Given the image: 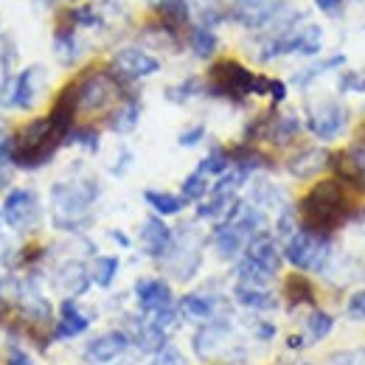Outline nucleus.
<instances>
[{
	"label": "nucleus",
	"instance_id": "f257e3e1",
	"mask_svg": "<svg viewBox=\"0 0 365 365\" xmlns=\"http://www.w3.org/2000/svg\"><path fill=\"white\" fill-rule=\"evenodd\" d=\"M101 197L98 180L82 172V175H68L51 185V220L59 230L88 228L93 222V205Z\"/></svg>",
	"mask_w": 365,
	"mask_h": 365
},
{
	"label": "nucleus",
	"instance_id": "f03ea898",
	"mask_svg": "<svg viewBox=\"0 0 365 365\" xmlns=\"http://www.w3.org/2000/svg\"><path fill=\"white\" fill-rule=\"evenodd\" d=\"M301 228L318 230V233H331L340 225L349 222L351 217V200L340 180H320L315 182L307 197L301 200L298 208Z\"/></svg>",
	"mask_w": 365,
	"mask_h": 365
},
{
	"label": "nucleus",
	"instance_id": "7ed1b4c3",
	"mask_svg": "<svg viewBox=\"0 0 365 365\" xmlns=\"http://www.w3.org/2000/svg\"><path fill=\"white\" fill-rule=\"evenodd\" d=\"M65 143V135L53 127L51 118H37L17 133L6 135L9 163L20 169H43L48 160H53L56 149Z\"/></svg>",
	"mask_w": 365,
	"mask_h": 365
},
{
	"label": "nucleus",
	"instance_id": "20e7f679",
	"mask_svg": "<svg viewBox=\"0 0 365 365\" xmlns=\"http://www.w3.org/2000/svg\"><path fill=\"white\" fill-rule=\"evenodd\" d=\"M205 91L211 93V96H217V98L242 104L247 96H267L270 79L247 71L236 59H220V62H214V68L208 73Z\"/></svg>",
	"mask_w": 365,
	"mask_h": 365
},
{
	"label": "nucleus",
	"instance_id": "39448f33",
	"mask_svg": "<svg viewBox=\"0 0 365 365\" xmlns=\"http://www.w3.org/2000/svg\"><path fill=\"white\" fill-rule=\"evenodd\" d=\"M284 259L301 273H320L331 262V236L298 228L284 242Z\"/></svg>",
	"mask_w": 365,
	"mask_h": 365
},
{
	"label": "nucleus",
	"instance_id": "423d86ee",
	"mask_svg": "<svg viewBox=\"0 0 365 365\" xmlns=\"http://www.w3.org/2000/svg\"><path fill=\"white\" fill-rule=\"evenodd\" d=\"M79 113H98L124 98V79L113 71H91L79 82H73Z\"/></svg>",
	"mask_w": 365,
	"mask_h": 365
},
{
	"label": "nucleus",
	"instance_id": "0eeeda50",
	"mask_svg": "<svg viewBox=\"0 0 365 365\" xmlns=\"http://www.w3.org/2000/svg\"><path fill=\"white\" fill-rule=\"evenodd\" d=\"M166 262V273L175 281H191L200 264H202V242L191 228H180L172 239L169 253L163 256Z\"/></svg>",
	"mask_w": 365,
	"mask_h": 365
},
{
	"label": "nucleus",
	"instance_id": "6e6552de",
	"mask_svg": "<svg viewBox=\"0 0 365 365\" xmlns=\"http://www.w3.org/2000/svg\"><path fill=\"white\" fill-rule=\"evenodd\" d=\"M351 113L337 98H323L307 107V130L320 140H334L349 130Z\"/></svg>",
	"mask_w": 365,
	"mask_h": 365
},
{
	"label": "nucleus",
	"instance_id": "1a4fd4ad",
	"mask_svg": "<svg viewBox=\"0 0 365 365\" xmlns=\"http://www.w3.org/2000/svg\"><path fill=\"white\" fill-rule=\"evenodd\" d=\"M3 222L11 230H29L40 222V197L31 188H11L3 200Z\"/></svg>",
	"mask_w": 365,
	"mask_h": 365
},
{
	"label": "nucleus",
	"instance_id": "9d476101",
	"mask_svg": "<svg viewBox=\"0 0 365 365\" xmlns=\"http://www.w3.org/2000/svg\"><path fill=\"white\" fill-rule=\"evenodd\" d=\"M160 71V59L149 51L138 46H127V48H118L113 53V73L124 82H138V79H146L152 73Z\"/></svg>",
	"mask_w": 365,
	"mask_h": 365
},
{
	"label": "nucleus",
	"instance_id": "9b49d317",
	"mask_svg": "<svg viewBox=\"0 0 365 365\" xmlns=\"http://www.w3.org/2000/svg\"><path fill=\"white\" fill-rule=\"evenodd\" d=\"M135 301L143 315H163L175 309L172 287L163 278H140L135 284Z\"/></svg>",
	"mask_w": 365,
	"mask_h": 365
},
{
	"label": "nucleus",
	"instance_id": "f8f14e48",
	"mask_svg": "<svg viewBox=\"0 0 365 365\" xmlns=\"http://www.w3.org/2000/svg\"><path fill=\"white\" fill-rule=\"evenodd\" d=\"M233 340V326H230L228 315L217 320H208L202 323V329L194 334V354L197 357H214L220 351L228 349V343Z\"/></svg>",
	"mask_w": 365,
	"mask_h": 365
},
{
	"label": "nucleus",
	"instance_id": "ddd939ff",
	"mask_svg": "<svg viewBox=\"0 0 365 365\" xmlns=\"http://www.w3.org/2000/svg\"><path fill=\"white\" fill-rule=\"evenodd\" d=\"M130 346H133V340H130L127 331H118V329H115V331H104V334L93 337L91 343H88L85 357H88V363H93V365H110V363H115Z\"/></svg>",
	"mask_w": 365,
	"mask_h": 365
},
{
	"label": "nucleus",
	"instance_id": "4468645a",
	"mask_svg": "<svg viewBox=\"0 0 365 365\" xmlns=\"http://www.w3.org/2000/svg\"><path fill=\"white\" fill-rule=\"evenodd\" d=\"M43 85H46V68L31 65V68L20 71V73L14 76V85H11V107H17V110H31V104L37 101Z\"/></svg>",
	"mask_w": 365,
	"mask_h": 365
},
{
	"label": "nucleus",
	"instance_id": "2eb2a0df",
	"mask_svg": "<svg viewBox=\"0 0 365 365\" xmlns=\"http://www.w3.org/2000/svg\"><path fill=\"white\" fill-rule=\"evenodd\" d=\"M140 250L149 256V259H163L172 247V239H175V230L169 228L160 217H146L143 225H140Z\"/></svg>",
	"mask_w": 365,
	"mask_h": 365
},
{
	"label": "nucleus",
	"instance_id": "dca6fc26",
	"mask_svg": "<svg viewBox=\"0 0 365 365\" xmlns=\"http://www.w3.org/2000/svg\"><path fill=\"white\" fill-rule=\"evenodd\" d=\"M301 130H304V124H301V118L295 113H287V115H275L273 113V115L259 121V135L267 138L273 146L292 143L295 138L301 135Z\"/></svg>",
	"mask_w": 365,
	"mask_h": 365
},
{
	"label": "nucleus",
	"instance_id": "f3484780",
	"mask_svg": "<svg viewBox=\"0 0 365 365\" xmlns=\"http://www.w3.org/2000/svg\"><path fill=\"white\" fill-rule=\"evenodd\" d=\"M222 298L220 295H211V292H188L180 301V312L188 320H200V323H208V320L225 318L222 312Z\"/></svg>",
	"mask_w": 365,
	"mask_h": 365
},
{
	"label": "nucleus",
	"instance_id": "a211bd4d",
	"mask_svg": "<svg viewBox=\"0 0 365 365\" xmlns=\"http://www.w3.org/2000/svg\"><path fill=\"white\" fill-rule=\"evenodd\" d=\"M233 301H236L242 309H247V312H256V315L278 309V298H275V292L270 289V287H250V284H236V287H233Z\"/></svg>",
	"mask_w": 365,
	"mask_h": 365
},
{
	"label": "nucleus",
	"instance_id": "6ab92c4d",
	"mask_svg": "<svg viewBox=\"0 0 365 365\" xmlns=\"http://www.w3.org/2000/svg\"><path fill=\"white\" fill-rule=\"evenodd\" d=\"M287 169L292 178L298 180H307V178H315L323 169H329V152L320 149V146H309V149H301L298 155H292L287 160Z\"/></svg>",
	"mask_w": 365,
	"mask_h": 365
},
{
	"label": "nucleus",
	"instance_id": "aec40b11",
	"mask_svg": "<svg viewBox=\"0 0 365 365\" xmlns=\"http://www.w3.org/2000/svg\"><path fill=\"white\" fill-rule=\"evenodd\" d=\"M91 284H93L91 270H88L82 262H68V264H62V267L56 270V287H59L65 295H71V298L85 295V292L91 289Z\"/></svg>",
	"mask_w": 365,
	"mask_h": 365
},
{
	"label": "nucleus",
	"instance_id": "412c9836",
	"mask_svg": "<svg viewBox=\"0 0 365 365\" xmlns=\"http://www.w3.org/2000/svg\"><path fill=\"white\" fill-rule=\"evenodd\" d=\"M88 326H91V318L79 309V304L73 301V298H68V301H62V307H59V320H56V331H53V337H79V334H85L88 331Z\"/></svg>",
	"mask_w": 365,
	"mask_h": 365
},
{
	"label": "nucleus",
	"instance_id": "4be33fe9",
	"mask_svg": "<svg viewBox=\"0 0 365 365\" xmlns=\"http://www.w3.org/2000/svg\"><path fill=\"white\" fill-rule=\"evenodd\" d=\"M155 11H158L160 29H166L175 37L191 23V6H188V0H160L155 6Z\"/></svg>",
	"mask_w": 365,
	"mask_h": 365
},
{
	"label": "nucleus",
	"instance_id": "5701e85b",
	"mask_svg": "<svg viewBox=\"0 0 365 365\" xmlns=\"http://www.w3.org/2000/svg\"><path fill=\"white\" fill-rule=\"evenodd\" d=\"M138 121H140V101L133 98V96L121 98V101L113 107V113L107 115V127H110L115 135H130L138 127Z\"/></svg>",
	"mask_w": 365,
	"mask_h": 365
},
{
	"label": "nucleus",
	"instance_id": "b1692460",
	"mask_svg": "<svg viewBox=\"0 0 365 365\" xmlns=\"http://www.w3.org/2000/svg\"><path fill=\"white\" fill-rule=\"evenodd\" d=\"M143 200L146 205L158 214V217H175L185 208V200L180 194H172V191H160V188H146L143 191Z\"/></svg>",
	"mask_w": 365,
	"mask_h": 365
},
{
	"label": "nucleus",
	"instance_id": "393cba45",
	"mask_svg": "<svg viewBox=\"0 0 365 365\" xmlns=\"http://www.w3.org/2000/svg\"><path fill=\"white\" fill-rule=\"evenodd\" d=\"M250 202H253L256 208H262L264 214H267V211H281V208H287L284 191L267 180H256L253 191H250Z\"/></svg>",
	"mask_w": 365,
	"mask_h": 365
},
{
	"label": "nucleus",
	"instance_id": "a878e982",
	"mask_svg": "<svg viewBox=\"0 0 365 365\" xmlns=\"http://www.w3.org/2000/svg\"><path fill=\"white\" fill-rule=\"evenodd\" d=\"M188 48L194 51V56L211 59L217 53V48H220V37H217V31L211 26H202L200 23V26L188 29Z\"/></svg>",
	"mask_w": 365,
	"mask_h": 365
},
{
	"label": "nucleus",
	"instance_id": "bb28decb",
	"mask_svg": "<svg viewBox=\"0 0 365 365\" xmlns=\"http://www.w3.org/2000/svg\"><path fill=\"white\" fill-rule=\"evenodd\" d=\"M53 53L59 59V65H73L82 53V46H79V37H76V29L71 26H62L53 37Z\"/></svg>",
	"mask_w": 365,
	"mask_h": 365
},
{
	"label": "nucleus",
	"instance_id": "cd10ccee",
	"mask_svg": "<svg viewBox=\"0 0 365 365\" xmlns=\"http://www.w3.org/2000/svg\"><path fill=\"white\" fill-rule=\"evenodd\" d=\"M340 65H346V56L343 53H334V56H329V59H320V62H312L309 68H304V71H298L295 73V85L298 88H307V85H312L318 76H323V73H329V71H337Z\"/></svg>",
	"mask_w": 365,
	"mask_h": 365
},
{
	"label": "nucleus",
	"instance_id": "c85d7f7f",
	"mask_svg": "<svg viewBox=\"0 0 365 365\" xmlns=\"http://www.w3.org/2000/svg\"><path fill=\"white\" fill-rule=\"evenodd\" d=\"M230 166H233V158H230L228 149H222V146H214L202 160H200V172L205 175V178H222L225 172H228Z\"/></svg>",
	"mask_w": 365,
	"mask_h": 365
},
{
	"label": "nucleus",
	"instance_id": "c756f323",
	"mask_svg": "<svg viewBox=\"0 0 365 365\" xmlns=\"http://www.w3.org/2000/svg\"><path fill=\"white\" fill-rule=\"evenodd\" d=\"M334 329V318L323 309H312L309 318H307V334H304V343H320L323 337H329Z\"/></svg>",
	"mask_w": 365,
	"mask_h": 365
},
{
	"label": "nucleus",
	"instance_id": "7c9ffc66",
	"mask_svg": "<svg viewBox=\"0 0 365 365\" xmlns=\"http://www.w3.org/2000/svg\"><path fill=\"white\" fill-rule=\"evenodd\" d=\"M211 191V178H205L200 169H194L180 185V197L185 202H202Z\"/></svg>",
	"mask_w": 365,
	"mask_h": 365
},
{
	"label": "nucleus",
	"instance_id": "2f4dec72",
	"mask_svg": "<svg viewBox=\"0 0 365 365\" xmlns=\"http://www.w3.org/2000/svg\"><path fill=\"white\" fill-rule=\"evenodd\" d=\"M118 259L115 256H98L96 262H93V267H91V278H93V284H98L101 289H107L113 281H115V275H118Z\"/></svg>",
	"mask_w": 365,
	"mask_h": 365
},
{
	"label": "nucleus",
	"instance_id": "473e14b6",
	"mask_svg": "<svg viewBox=\"0 0 365 365\" xmlns=\"http://www.w3.org/2000/svg\"><path fill=\"white\" fill-rule=\"evenodd\" d=\"M287 301H289V307H301V304H312V287H309V281L307 278H301V275H289L287 278Z\"/></svg>",
	"mask_w": 365,
	"mask_h": 365
},
{
	"label": "nucleus",
	"instance_id": "72a5a7b5",
	"mask_svg": "<svg viewBox=\"0 0 365 365\" xmlns=\"http://www.w3.org/2000/svg\"><path fill=\"white\" fill-rule=\"evenodd\" d=\"M202 91H205V85H202L197 76H188V79H182L180 85L169 88V91H166V98L175 101V104H182V101H188V98H197Z\"/></svg>",
	"mask_w": 365,
	"mask_h": 365
},
{
	"label": "nucleus",
	"instance_id": "f704fd0d",
	"mask_svg": "<svg viewBox=\"0 0 365 365\" xmlns=\"http://www.w3.org/2000/svg\"><path fill=\"white\" fill-rule=\"evenodd\" d=\"M65 143H76V146H82L85 152H98L101 135H98L96 127H73L71 135L65 138Z\"/></svg>",
	"mask_w": 365,
	"mask_h": 365
},
{
	"label": "nucleus",
	"instance_id": "c9c22d12",
	"mask_svg": "<svg viewBox=\"0 0 365 365\" xmlns=\"http://www.w3.org/2000/svg\"><path fill=\"white\" fill-rule=\"evenodd\" d=\"M152 365H188V360L180 354V349L178 346H163V349H158L155 354H152Z\"/></svg>",
	"mask_w": 365,
	"mask_h": 365
},
{
	"label": "nucleus",
	"instance_id": "e433bc0d",
	"mask_svg": "<svg viewBox=\"0 0 365 365\" xmlns=\"http://www.w3.org/2000/svg\"><path fill=\"white\" fill-rule=\"evenodd\" d=\"M14 62H17V48H14V40L3 34V37H0V71H3V76H6V73H11Z\"/></svg>",
	"mask_w": 365,
	"mask_h": 365
},
{
	"label": "nucleus",
	"instance_id": "4c0bfd02",
	"mask_svg": "<svg viewBox=\"0 0 365 365\" xmlns=\"http://www.w3.org/2000/svg\"><path fill=\"white\" fill-rule=\"evenodd\" d=\"M326 365H365V349H351V351H334Z\"/></svg>",
	"mask_w": 365,
	"mask_h": 365
},
{
	"label": "nucleus",
	"instance_id": "58836bf2",
	"mask_svg": "<svg viewBox=\"0 0 365 365\" xmlns=\"http://www.w3.org/2000/svg\"><path fill=\"white\" fill-rule=\"evenodd\" d=\"M346 312L351 320H365V289H357L349 295V304H346Z\"/></svg>",
	"mask_w": 365,
	"mask_h": 365
},
{
	"label": "nucleus",
	"instance_id": "ea45409f",
	"mask_svg": "<svg viewBox=\"0 0 365 365\" xmlns=\"http://www.w3.org/2000/svg\"><path fill=\"white\" fill-rule=\"evenodd\" d=\"M337 85H340V93H365V76L363 73H343Z\"/></svg>",
	"mask_w": 365,
	"mask_h": 365
},
{
	"label": "nucleus",
	"instance_id": "a19ab883",
	"mask_svg": "<svg viewBox=\"0 0 365 365\" xmlns=\"http://www.w3.org/2000/svg\"><path fill=\"white\" fill-rule=\"evenodd\" d=\"M202 138H205V127L202 124H194V127H185L180 135H178V143L180 146H197Z\"/></svg>",
	"mask_w": 365,
	"mask_h": 365
},
{
	"label": "nucleus",
	"instance_id": "79ce46f5",
	"mask_svg": "<svg viewBox=\"0 0 365 365\" xmlns=\"http://www.w3.org/2000/svg\"><path fill=\"white\" fill-rule=\"evenodd\" d=\"M250 329H253V337H259V340H273L275 337V326L267 320H250Z\"/></svg>",
	"mask_w": 365,
	"mask_h": 365
},
{
	"label": "nucleus",
	"instance_id": "37998d69",
	"mask_svg": "<svg viewBox=\"0 0 365 365\" xmlns=\"http://www.w3.org/2000/svg\"><path fill=\"white\" fill-rule=\"evenodd\" d=\"M343 6H346V0H315V9H320V11L329 14V17L343 14Z\"/></svg>",
	"mask_w": 365,
	"mask_h": 365
},
{
	"label": "nucleus",
	"instance_id": "c03bdc74",
	"mask_svg": "<svg viewBox=\"0 0 365 365\" xmlns=\"http://www.w3.org/2000/svg\"><path fill=\"white\" fill-rule=\"evenodd\" d=\"M6 365H31V357H29L23 349L11 346V349H9V354H6Z\"/></svg>",
	"mask_w": 365,
	"mask_h": 365
},
{
	"label": "nucleus",
	"instance_id": "a18cd8bd",
	"mask_svg": "<svg viewBox=\"0 0 365 365\" xmlns=\"http://www.w3.org/2000/svg\"><path fill=\"white\" fill-rule=\"evenodd\" d=\"M267 96L273 98V104H281V101L287 98V85H284L281 79H270V91H267Z\"/></svg>",
	"mask_w": 365,
	"mask_h": 365
},
{
	"label": "nucleus",
	"instance_id": "49530a36",
	"mask_svg": "<svg viewBox=\"0 0 365 365\" xmlns=\"http://www.w3.org/2000/svg\"><path fill=\"white\" fill-rule=\"evenodd\" d=\"M130 163H133V155H130V152H127V149H121V160H118V163H115V166H113V175H124V172H127V166H130Z\"/></svg>",
	"mask_w": 365,
	"mask_h": 365
},
{
	"label": "nucleus",
	"instance_id": "de8ad7c7",
	"mask_svg": "<svg viewBox=\"0 0 365 365\" xmlns=\"http://www.w3.org/2000/svg\"><path fill=\"white\" fill-rule=\"evenodd\" d=\"M113 239H115V242H118L121 247H130V239H127V236H124L121 230H113Z\"/></svg>",
	"mask_w": 365,
	"mask_h": 365
},
{
	"label": "nucleus",
	"instance_id": "09e8293b",
	"mask_svg": "<svg viewBox=\"0 0 365 365\" xmlns=\"http://www.w3.org/2000/svg\"><path fill=\"white\" fill-rule=\"evenodd\" d=\"M6 182H9V172H6V163L0 160V188H6Z\"/></svg>",
	"mask_w": 365,
	"mask_h": 365
},
{
	"label": "nucleus",
	"instance_id": "8fccbe9b",
	"mask_svg": "<svg viewBox=\"0 0 365 365\" xmlns=\"http://www.w3.org/2000/svg\"><path fill=\"white\" fill-rule=\"evenodd\" d=\"M9 135V124H6V118L0 115V138H6Z\"/></svg>",
	"mask_w": 365,
	"mask_h": 365
},
{
	"label": "nucleus",
	"instance_id": "3c124183",
	"mask_svg": "<svg viewBox=\"0 0 365 365\" xmlns=\"http://www.w3.org/2000/svg\"><path fill=\"white\" fill-rule=\"evenodd\" d=\"M236 3H250V0H236Z\"/></svg>",
	"mask_w": 365,
	"mask_h": 365
},
{
	"label": "nucleus",
	"instance_id": "603ef678",
	"mask_svg": "<svg viewBox=\"0 0 365 365\" xmlns=\"http://www.w3.org/2000/svg\"><path fill=\"white\" fill-rule=\"evenodd\" d=\"M0 222H3V214H0Z\"/></svg>",
	"mask_w": 365,
	"mask_h": 365
},
{
	"label": "nucleus",
	"instance_id": "864d4df0",
	"mask_svg": "<svg viewBox=\"0 0 365 365\" xmlns=\"http://www.w3.org/2000/svg\"><path fill=\"white\" fill-rule=\"evenodd\" d=\"M155 3H160V0H155Z\"/></svg>",
	"mask_w": 365,
	"mask_h": 365
}]
</instances>
